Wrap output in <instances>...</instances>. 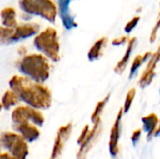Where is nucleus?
<instances>
[{"mask_svg":"<svg viewBox=\"0 0 160 159\" xmlns=\"http://www.w3.org/2000/svg\"><path fill=\"white\" fill-rule=\"evenodd\" d=\"M159 95H160V89H159Z\"/></svg>","mask_w":160,"mask_h":159,"instance_id":"30","label":"nucleus"},{"mask_svg":"<svg viewBox=\"0 0 160 159\" xmlns=\"http://www.w3.org/2000/svg\"><path fill=\"white\" fill-rule=\"evenodd\" d=\"M18 52H19L21 55H25V54H26V49H25L23 46H22V47L18 50Z\"/></svg>","mask_w":160,"mask_h":159,"instance_id":"28","label":"nucleus"},{"mask_svg":"<svg viewBox=\"0 0 160 159\" xmlns=\"http://www.w3.org/2000/svg\"><path fill=\"white\" fill-rule=\"evenodd\" d=\"M160 29V12H159V16H158V19L155 24V26L153 27L152 29V32L150 34V37H149V41L150 43H155V41L157 40L158 38V30Z\"/></svg>","mask_w":160,"mask_h":159,"instance_id":"23","label":"nucleus"},{"mask_svg":"<svg viewBox=\"0 0 160 159\" xmlns=\"http://www.w3.org/2000/svg\"><path fill=\"white\" fill-rule=\"evenodd\" d=\"M160 61V45L158 46V50L152 53L151 57L149 58V60L147 61V65L145 67V69L143 70V72L142 73L140 79H139V82H138V84L139 86L142 88V89H144L146 88L147 86H149L157 73H156V68H157V65L159 63Z\"/></svg>","mask_w":160,"mask_h":159,"instance_id":"9","label":"nucleus"},{"mask_svg":"<svg viewBox=\"0 0 160 159\" xmlns=\"http://www.w3.org/2000/svg\"><path fill=\"white\" fill-rule=\"evenodd\" d=\"M136 41H137V38H136L135 37L129 38V41L128 42V46H127L126 52H125L124 56L122 57L121 60H119V61L117 62V64L115 65V67H114V68H113V71H114L117 75H122V74L126 71L127 67H128V62H129V60H130L132 52H133L134 47H135V45H136Z\"/></svg>","mask_w":160,"mask_h":159,"instance_id":"14","label":"nucleus"},{"mask_svg":"<svg viewBox=\"0 0 160 159\" xmlns=\"http://www.w3.org/2000/svg\"><path fill=\"white\" fill-rule=\"evenodd\" d=\"M89 131H90V127H89V126H88V125H85V126H84V127L82 128V132H81L80 136H79L78 140H77V143H78L79 145H81V144L83 142V141H84V140H85V138L87 137V135H88Z\"/></svg>","mask_w":160,"mask_h":159,"instance_id":"25","label":"nucleus"},{"mask_svg":"<svg viewBox=\"0 0 160 159\" xmlns=\"http://www.w3.org/2000/svg\"><path fill=\"white\" fill-rule=\"evenodd\" d=\"M1 146L17 159H26L29 154L28 142L19 133L4 131L0 136Z\"/></svg>","mask_w":160,"mask_h":159,"instance_id":"6","label":"nucleus"},{"mask_svg":"<svg viewBox=\"0 0 160 159\" xmlns=\"http://www.w3.org/2000/svg\"><path fill=\"white\" fill-rule=\"evenodd\" d=\"M94 127L90 129L87 137L83 141V142L80 145L79 152L77 154L76 159H86L88 153L92 150V148L95 146V144L98 142L99 136L101 134L102 126H101V120L98 121L97 123L93 124Z\"/></svg>","mask_w":160,"mask_h":159,"instance_id":"8","label":"nucleus"},{"mask_svg":"<svg viewBox=\"0 0 160 159\" xmlns=\"http://www.w3.org/2000/svg\"><path fill=\"white\" fill-rule=\"evenodd\" d=\"M1 25L14 28L19 23L16 20V10L12 7H7L1 10Z\"/></svg>","mask_w":160,"mask_h":159,"instance_id":"17","label":"nucleus"},{"mask_svg":"<svg viewBox=\"0 0 160 159\" xmlns=\"http://www.w3.org/2000/svg\"><path fill=\"white\" fill-rule=\"evenodd\" d=\"M110 97H111V93H109L103 99L98 101V104L96 105V108H95V110H94V112H93V113L91 115V122L93 124H95V123H97L98 121L100 120V116H101L106 105L108 104V102L110 100Z\"/></svg>","mask_w":160,"mask_h":159,"instance_id":"20","label":"nucleus"},{"mask_svg":"<svg viewBox=\"0 0 160 159\" xmlns=\"http://www.w3.org/2000/svg\"><path fill=\"white\" fill-rule=\"evenodd\" d=\"M152 55V52H146L145 53L143 54H138L137 56H135V58L133 59V62L131 64V67H130V70H129V79H133L138 70L140 69V67L149 60V58L151 57Z\"/></svg>","mask_w":160,"mask_h":159,"instance_id":"19","label":"nucleus"},{"mask_svg":"<svg viewBox=\"0 0 160 159\" xmlns=\"http://www.w3.org/2000/svg\"><path fill=\"white\" fill-rule=\"evenodd\" d=\"M40 32V26L37 22H22L14 28L1 25L0 43L1 45H11L29 37H36Z\"/></svg>","mask_w":160,"mask_h":159,"instance_id":"5","label":"nucleus"},{"mask_svg":"<svg viewBox=\"0 0 160 159\" xmlns=\"http://www.w3.org/2000/svg\"><path fill=\"white\" fill-rule=\"evenodd\" d=\"M108 44V37H102L99 39H98L90 48V50L87 52V58L90 62H95L103 55V50L106 48Z\"/></svg>","mask_w":160,"mask_h":159,"instance_id":"16","label":"nucleus"},{"mask_svg":"<svg viewBox=\"0 0 160 159\" xmlns=\"http://www.w3.org/2000/svg\"><path fill=\"white\" fill-rule=\"evenodd\" d=\"M20 101L21 100H20L19 97L16 95V93L9 88V90H7L2 97L1 108L6 111H8V110H10V108L18 105Z\"/></svg>","mask_w":160,"mask_h":159,"instance_id":"18","label":"nucleus"},{"mask_svg":"<svg viewBox=\"0 0 160 159\" xmlns=\"http://www.w3.org/2000/svg\"><path fill=\"white\" fill-rule=\"evenodd\" d=\"M140 21H141V17H140V16H134L130 21H128V22L126 23V25H125V27H124L125 33L128 34V35L130 34V33L135 29V27L139 24Z\"/></svg>","mask_w":160,"mask_h":159,"instance_id":"22","label":"nucleus"},{"mask_svg":"<svg viewBox=\"0 0 160 159\" xmlns=\"http://www.w3.org/2000/svg\"><path fill=\"white\" fill-rule=\"evenodd\" d=\"M136 89L135 88H131L128 91L127 96H126V99H125V103H124V113H128L132 106V103L134 101V98L136 97Z\"/></svg>","mask_w":160,"mask_h":159,"instance_id":"21","label":"nucleus"},{"mask_svg":"<svg viewBox=\"0 0 160 159\" xmlns=\"http://www.w3.org/2000/svg\"><path fill=\"white\" fill-rule=\"evenodd\" d=\"M49 60L42 53H30L22 55L15 63V66L22 75L38 83H44L50 77L51 66Z\"/></svg>","mask_w":160,"mask_h":159,"instance_id":"2","label":"nucleus"},{"mask_svg":"<svg viewBox=\"0 0 160 159\" xmlns=\"http://www.w3.org/2000/svg\"><path fill=\"white\" fill-rule=\"evenodd\" d=\"M34 47L39 52L44 54L53 63H57L61 59L60 42L57 30L52 26H48L40 31L33 40Z\"/></svg>","mask_w":160,"mask_h":159,"instance_id":"3","label":"nucleus"},{"mask_svg":"<svg viewBox=\"0 0 160 159\" xmlns=\"http://www.w3.org/2000/svg\"><path fill=\"white\" fill-rule=\"evenodd\" d=\"M12 128L15 132L21 134L28 142H33L37 141L40 136V131L38 126L31 122H26L22 124H12Z\"/></svg>","mask_w":160,"mask_h":159,"instance_id":"13","label":"nucleus"},{"mask_svg":"<svg viewBox=\"0 0 160 159\" xmlns=\"http://www.w3.org/2000/svg\"><path fill=\"white\" fill-rule=\"evenodd\" d=\"M124 114L123 108L120 109V111L117 113V116L115 118V121L111 128V134H110V142H109V150L112 157H116L119 153V139L121 135V120Z\"/></svg>","mask_w":160,"mask_h":159,"instance_id":"12","label":"nucleus"},{"mask_svg":"<svg viewBox=\"0 0 160 159\" xmlns=\"http://www.w3.org/2000/svg\"><path fill=\"white\" fill-rule=\"evenodd\" d=\"M20 9L28 16H38L51 23H54L58 7L52 0H19Z\"/></svg>","mask_w":160,"mask_h":159,"instance_id":"4","label":"nucleus"},{"mask_svg":"<svg viewBox=\"0 0 160 159\" xmlns=\"http://www.w3.org/2000/svg\"><path fill=\"white\" fill-rule=\"evenodd\" d=\"M72 128H73V125L71 123H68L58 128L50 159H60L64 150L65 143L68 141L71 135Z\"/></svg>","mask_w":160,"mask_h":159,"instance_id":"10","label":"nucleus"},{"mask_svg":"<svg viewBox=\"0 0 160 159\" xmlns=\"http://www.w3.org/2000/svg\"><path fill=\"white\" fill-rule=\"evenodd\" d=\"M142 129L139 128V129H136L133 131L132 135H131V142L133 144V146H136L138 144V142H140V139H141V136H142Z\"/></svg>","mask_w":160,"mask_h":159,"instance_id":"26","label":"nucleus"},{"mask_svg":"<svg viewBox=\"0 0 160 159\" xmlns=\"http://www.w3.org/2000/svg\"><path fill=\"white\" fill-rule=\"evenodd\" d=\"M142 130L146 133L147 141L150 142L152 138L155 136V132L158 128L159 118L156 113H150L148 115H145L142 118Z\"/></svg>","mask_w":160,"mask_h":159,"instance_id":"15","label":"nucleus"},{"mask_svg":"<svg viewBox=\"0 0 160 159\" xmlns=\"http://www.w3.org/2000/svg\"><path fill=\"white\" fill-rule=\"evenodd\" d=\"M154 137H160V119H159V123H158V128L155 132V136Z\"/></svg>","mask_w":160,"mask_h":159,"instance_id":"29","label":"nucleus"},{"mask_svg":"<svg viewBox=\"0 0 160 159\" xmlns=\"http://www.w3.org/2000/svg\"><path fill=\"white\" fill-rule=\"evenodd\" d=\"M12 124H22L31 122L38 127H42L45 118L40 110L33 108L29 105H22L16 107L11 112Z\"/></svg>","mask_w":160,"mask_h":159,"instance_id":"7","label":"nucleus"},{"mask_svg":"<svg viewBox=\"0 0 160 159\" xmlns=\"http://www.w3.org/2000/svg\"><path fill=\"white\" fill-rule=\"evenodd\" d=\"M129 41V37L128 36L125 35V36H122V37H115L114 39H112V44L113 46H122V45H126L128 44V42Z\"/></svg>","mask_w":160,"mask_h":159,"instance_id":"24","label":"nucleus"},{"mask_svg":"<svg viewBox=\"0 0 160 159\" xmlns=\"http://www.w3.org/2000/svg\"><path fill=\"white\" fill-rule=\"evenodd\" d=\"M0 159H17L9 153H2L0 156Z\"/></svg>","mask_w":160,"mask_h":159,"instance_id":"27","label":"nucleus"},{"mask_svg":"<svg viewBox=\"0 0 160 159\" xmlns=\"http://www.w3.org/2000/svg\"><path fill=\"white\" fill-rule=\"evenodd\" d=\"M73 0H58V15L61 20L63 27L67 31H71L78 26L76 22V16L71 13L70 4Z\"/></svg>","mask_w":160,"mask_h":159,"instance_id":"11","label":"nucleus"},{"mask_svg":"<svg viewBox=\"0 0 160 159\" xmlns=\"http://www.w3.org/2000/svg\"><path fill=\"white\" fill-rule=\"evenodd\" d=\"M8 85L24 104L38 110L51 108L52 95L43 83H38L23 75H13L8 81Z\"/></svg>","mask_w":160,"mask_h":159,"instance_id":"1","label":"nucleus"}]
</instances>
